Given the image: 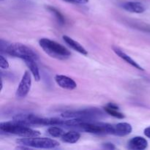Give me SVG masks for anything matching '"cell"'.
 <instances>
[{
    "label": "cell",
    "instance_id": "cell-1",
    "mask_svg": "<svg viewBox=\"0 0 150 150\" xmlns=\"http://www.w3.org/2000/svg\"><path fill=\"white\" fill-rule=\"evenodd\" d=\"M0 131L1 133L17 135L24 138L37 137L40 135L38 130L30 128L29 126L13 120V121L5 122L0 124Z\"/></svg>",
    "mask_w": 150,
    "mask_h": 150
},
{
    "label": "cell",
    "instance_id": "cell-2",
    "mask_svg": "<svg viewBox=\"0 0 150 150\" xmlns=\"http://www.w3.org/2000/svg\"><path fill=\"white\" fill-rule=\"evenodd\" d=\"M40 46L51 57L59 60L67 59L71 56V53L67 48L56 41L48 38H42L39 40Z\"/></svg>",
    "mask_w": 150,
    "mask_h": 150
},
{
    "label": "cell",
    "instance_id": "cell-3",
    "mask_svg": "<svg viewBox=\"0 0 150 150\" xmlns=\"http://www.w3.org/2000/svg\"><path fill=\"white\" fill-rule=\"evenodd\" d=\"M62 117L65 119H78L82 120L96 121L105 117V114L97 108H89L77 111H68L63 113Z\"/></svg>",
    "mask_w": 150,
    "mask_h": 150
},
{
    "label": "cell",
    "instance_id": "cell-4",
    "mask_svg": "<svg viewBox=\"0 0 150 150\" xmlns=\"http://www.w3.org/2000/svg\"><path fill=\"white\" fill-rule=\"evenodd\" d=\"M18 144L29 147L37 148V149H54L59 146V143L54 139L48 138L30 137L18 139L16 141Z\"/></svg>",
    "mask_w": 150,
    "mask_h": 150
},
{
    "label": "cell",
    "instance_id": "cell-5",
    "mask_svg": "<svg viewBox=\"0 0 150 150\" xmlns=\"http://www.w3.org/2000/svg\"><path fill=\"white\" fill-rule=\"evenodd\" d=\"M5 51L8 55L22 59L23 60L26 59H32L37 61L39 58L38 54L33 49L23 44L18 42L10 44L8 46H7Z\"/></svg>",
    "mask_w": 150,
    "mask_h": 150
},
{
    "label": "cell",
    "instance_id": "cell-6",
    "mask_svg": "<svg viewBox=\"0 0 150 150\" xmlns=\"http://www.w3.org/2000/svg\"><path fill=\"white\" fill-rule=\"evenodd\" d=\"M31 86H32V79H31L30 73L28 71H26L21 80L17 90H16V98H19V99L24 98L30 91Z\"/></svg>",
    "mask_w": 150,
    "mask_h": 150
},
{
    "label": "cell",
    "instance_id": "cell-7",
    "mask_svg": "<svg viewBox=\"0 0 150 150\" xmlns=\"http://www.w3.org/2000/svg\"><path fill=\"white\" fill-rule=\"evenodd\" d=\"M55 81L59 86L64 89L73 90L77 87V84L74 80L63 75H57L55 76Z\"/></svg>",
    "mask_w": 150,
    "mask_h": 150
},
{
    "label": "cell",
    "instance_id": "cell-8",
    "mask_svg": "<svg viewBox=\"0 0 150 150\" xmlns=\"http://www.w3.org/2000/svg\"><path fill=\"white\" fill-rule=\"evenodd\" d=\"M148 142L144 138L136 136L130 139L128 142V148L133 150H144L146 149Z\"/></svg>",
    "mask_w": 150,
    "mask_h": 150
},
{
    "label": "cell",
    "instance_id": "cell-9",
    "mask_svg": "<svg viewBox=\"0 0 150 150\" xmlns=\"http://www.w3.org/2000/svg\"><path fill=\"white\" fill-rule=\"evenodd\" d=\"M114 136H120V137L127 136V135L131 133L132 130H133L131 125L126 122H121L114 125Z\"/></svg>",
    "mask_w": 150,
    "mask_h": 150
},
{
    "label": "cell",
    "instance_id": "cell-10",
    "mask_svg": "<svg viewBox=\"0 0 150 150\" xmlns=\"http://www.w3.org/2000/svg\"><path fill=\"white\" fill-rule=\"evenodd\" d=\"M123 9L126 11L135 13H142L145 11V7L143 4L139 1H127L122 5Z\"/></svg>",
    "mask_w": 150,
    "mask_h": 150
},
{
    "label": "cell",
    "instance_id": "cell-11",
    "mask_svg": "<svg viewBox=\"0 0 150 150\" xmlns=\"http://www.w3.org/2000/svg\"><path fill=\"white\" fill-rule=\"evenodd\" d=\"M113 50H114V51L115 52V54H117L118 57H120V58L122 59L123 60H125L126 62H127L128 64H130V65L133 66V67L138 69V70H144L143 67H142V66L139 65V64H138L136 61H135V60H133V59L130 57V56H128L127 54H126L125 53L124 51H122L121 49H120V48H117V47H116V46H113Z\"/></svg>",
    "mask_w": 150,
    "mask_h": 150
},
{
    "label": "cell",
    "instance_id": "cell-12",
    "mask_svg": "<svg viewBox=\"0 0 150 150\" xmlns=\"http://www.w3.org/2000/svg\"><path fill=\"white\" fill-rule=\"evenodd\" d=\"M63 40L70 48H72L73 50L77 51V52L80 53V54H83V55H87L88 54L87 51L79 42L70 38V37L67 36V35H64L63 36Z\"/></svg>",
    "mask_w": 150,
    "mask_h": 150
},
{
    "label": "cell",
    "instance_id": "cell-13",
    "mask_svg": "<svg viewBox=\"0 0 150 150\" xmlns=\"http://www.w3.org/2000/svg\"><path fill=\"white\" fill-rule=\"evenodd\" d=\"M104 111L105 113H107L109 115L112 116V117H115L117 119H124L125 115L122 112L120 111V108L116 104L110 103L107 104L105 106L103 107Z\"/></svg>",
    "mask_w": 150,
    "mask_h": 150
},
{
    "label": "cell",
    "instance_id": "cell-14",
    "mask_svg": "<svg viewBox=\"0 0 150 150\" xmlns=\"http://www.w3.org/2000/svg\"><path fill=\"white\" fill-rule=\"evenodd\" d=\"M23 61L25 62L27 67L30 70L31 73H32L35 81H39L40 80V70L39 68H38V66L36 63V60L32 59H24Z\"/></svg>",
    "mask_w": 150,
    "mask_h": 150
},
{
    "label": "cell",
    "instance_id": "cell-15",
    "mask_svg": "<svg viewBox=\"0 0 150 150\" xmlns=\"http://www.w3.org/2000/svg\"><path fill=\"white\" fill-rule=\"evenodd\" d=\"M81 134L77 131H69L67 133H64L61 137L63 142L68 144H75L80 139Z\"/></svg>",
    "mask_w": 150,
    "mask_h": 150
},
{
    "label": "cell",
    "instance_id": "cell-16",
    "mask_svg": "<svg viewBox=\"0 0 150 150\" xmlns=\"http://www.w3.org/2000/svg\"><path fill=\"white\" fill-rule=\"evenodd\" d=\"M46 9L55 16L57 20L58 21V22L60 24H64V23H65V19H64V16H63V15L62 14L59 10H57L54 7H52V6H47Z\"/></svg>",
    "mask_w": 150,
    "mask_h": 150
},
{
    "label": "cell",
    "instance_id": "cell-17",
    "mask_svg": "<svg viewBox=\"0 0 150 150\" xmlns=\"http://www.w3.org/2000/svg\"><path fill=\"white\" fill-rule=\"evenodd\" d=\"M48 133L50 136L55 138H61L65 132L60 127L57 126H51L48 129Z\"/></svg>",
    "mask_w": 150,
    "mask_h": 150
},
{
    "label": "cell",
    "instance_id": "cell-18",
    "mask_svg": "<svg viewBox=\"0 0 150 150\" xmlns=\"http://www.w3.org/2000/svg\"><path fill=\"white\" fill-rule=\"evenodd\" d=\"M0 67L1 69H7L9 67L8 62L2 55L0 56Z\"/></svg>",
    "mask_w": 150,
    "mask_h": 150
},
{
    "label": "cell",
    "instance_id": "cell-19",
    "mask_svg": "<svg viewBox=\"0 0 150 150\" xmlns=\"http://www.w3.org/2000/svg\"><path fill=\"white\" fill-rule=\"evenodd\" d=\"M63 1L75 4H84L89 2V0H63Z\"/></svg>",
    "mask_w": 150,
    "mask_h": 150
},
{
    "label": "cell",
    "instance_id": "cell-20",
    "mask_svg": "<svg viewBox=\"0 0 150 150\" xmlns=\"http://www.w3.org/2000/svg\"><path fill=\"white\" fill-rule=\"evenodd\" d=\"M103 147L106 149H115L116 147L114 144L111 143H105L103 144Z\"/></svg>",
    "mask_w": 150,
    "mask_h": 150
},
{
    "label": "cell",
    "instance_id": "cell-21",
    "mask_svg": "<svg viewBox=\"0 0 150 150\" xmlns=\"http://www.w3.org/2000/svg\"><path fill=\"white\" fill-rule=\"evenodd\" d=\"M144 134L146 137L149 138L150 139V127H146V129L144 130Z\"/></svg>",
    "mask_w": 150,
    "mask_h": 150
}]
</instances>
